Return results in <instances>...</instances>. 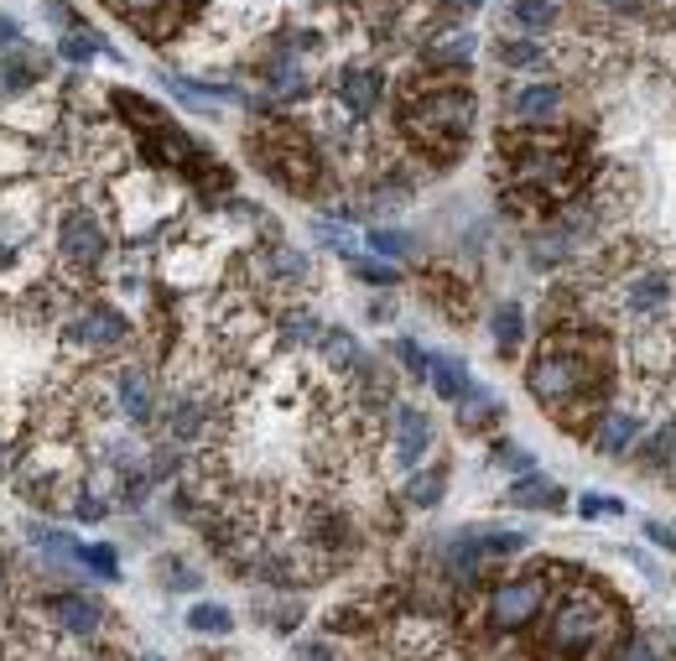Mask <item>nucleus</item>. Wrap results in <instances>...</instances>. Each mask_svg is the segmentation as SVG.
<instances>
[{
    "mask_svg": "<svg viewBox=\"0 0 676 661\" xmlns=\"http://www.w3.org/2000/svg\"><path fill=\"white\" fill-rule=\"evenodd\" d=\"M604 370H609V349L604 339H588L583 328L577 334H552V339L537 349V360L526 370V385L541 406H557V412H573L583 396H594L604 385Z\"/></svg>",
    "mask_w": 676,
    "mask_h": 661,
    "instance_id": "nucleus-1",
    "label": "nucleus"
},
{
    "mask_svg": "<svg viewBox=\"0 0 676 661\" xmlns=\"http://www.w3.org/2000/svg\"><path fill=\"white\" fill-rule=\"evenodd\" d=\"M619 630V609L594 583H573L557 604H552V620H547V651L562 661H588L598 651H609Z\"/></svg>",
    "mask_w": 676,
    "mask_h": 661,
    "instance_id": "nucleus-2",
    "label": "nucleus"
},
{
    "mask_svg": "<svg viewBox=\"0 0 676 661\" xmlns=\"http://www.w3.org/2000/svg\"><path fill=\"white\" fill-rule=\"evenodd\" d=\"M474 115L478 104L469 89H427V94H412L401 104L406 136L417 141L421 152H432V157H453L463 136L474 131Z\"/></svg>",
    "mask_w": 676,
    "mask_h": 661,
    "instance_id": "nucleus-3",
    "label": "nucleus"
},
{
    "mask_svg": "<svg viewBox=\"0 0 676 661\" xmlns=\"http://www.w3.org/2000/svg\"><path fill=\"white\" fill-rule=\"evenodd\" d=\"M256 152H260V161H266V172L281 182H292V188H307V182L318 178V157H313V146H307V136H302L297 125H271V131H260Z\"/></svg>",
    "mask_w": 676,
    "mask_h": 661,
    "instance_id": "nucleus-4",
    "label": "nucleus"
},
{
    "mask_svg": "<svg viewBox=\"0 0 676 661\" xmlns=\"http://www.w3.org/2000/svg\"><path fill=\"white\" fill-rule=\"evenodd\" d=\"M541 609H547V579H541V573L499 583L495 594H489V604H484V615H489L495 630H526Z\"/></svg>",
    "mask_w": 676,
    "mask_h": 661,
    "instance_id": "nucleus-5",
    "label": "nucleus"
},
{
    "mask_svg": "<svg viewBox=\"0 0 676 661\" xmlns=\"http://www.w3.org/2000/svg\"><path fill=\"white\" fill-rule=\"evenodd\" d=\"M676 302V277L666 266H651V271H635V277L619 287V307L630 313V318L651 323V318H666Z\"/></svg>",
    "mask_w": 676,
    "mask_h": 661,
    "instance_id": "nucleus-6",
    "label": "nucleus"
},
{
    "mask_svg": "<svg viewBox=\"0 0 676 661\" xmlns=\"http://www.w3.org/2000/svg\"><path fill=\"white\" fill-rule=\"evenodd\" d=\"M391 422H396V438H391V459L401 469H417L421 453L432 448V417L421 412L417 401H396L391 406Z\"/></svg>",
    "mask_w": 676,
    "mask_h": 661,
    "instance_id": "nucleus-7",
    "label": "nucleus"
},
{
    "mask_svg": "<svg viewBox=\"0 0 676 661\" xmlns=\"http://www.w3.org/2000/svg\"><path fill=\"white\" fill-rule=\"evenodd\" d=\"M125 334H131V323L120 318L115 307H104V302H89V307L74 313V323H68V339L83 344V349H115Z\"/></svg>",
    "mask_w": 676,
    "mask_h": 661,
    "instance_id": "nucleus-8",
    "label": "nucleus"
},
{
    "mask_svg": "<svg viewBox=\"0 0 676 661\" xmlns=\"http://www.w3.org/2000/svg\"><path fill=\"white\" fill-rule=\"evenodd\" d=\"M58 245H63V256H68L74 266H83V271L104 261V229H100V220L83 214V209H74V214L63 220Z\"/></svg>",
    "mask_w": 676,
    "mask_h": 661,
    "instance_id": "nucleus-9",
    "label": "nucleus"
},
{
    "mask_svg": "<svg viewBox=\"0 0 676 661\" xmlns=\"http://www.w3.org/2000/svg\"><path fill=\"white\" fill-rule=\"evenodd\" d=\"M645 438V412H630V406H619V412H604L594 433V448L604 459H624V453H635V442Z\"/></svg>",
    "mask_w": 676,
    "mask_h": 661,
    "instance_id": "nucleus-10",
    "label": "nucleus"
},
{
    "mask_svg": "<svg viewBox=\"0 0 676 661\" xmlns=\"http://www.w3.org/2000/svg\"><path fill=\"white\" fill-rule=\"evenodd\" d=\"M338 100H343L349 115L370 121L380 110V100H385V74H380V68H349V74L338 79Z\"/></svg>",
    "mask_w": 676,
    "mask_h": 661,
    "instance_id": "nucleus-11",
    "label": "nucleus"
},
{
    "mask_svg": "<svg viewBox=\"0 0 676 661\" xmlns=\"http://www.w3.org/2000/svg\"><path fill=\"white\" fill-rule=\"evenodd\" d=\"M42 615L58 625V630H68V636H94L104 620V609L94 600H83V594H53V600L42 604Z\"/></svg>",
    "mask_w": 676,
    "mask_h": 661,
    "instance_id": "nucleus-12",
    "label": "nucleus"
},
{
    "mask_svg": "<svg viewBox=\"0 0 676 661\" xmlns=\"http://www.w3.org/2000/svg\"><path fill=\"white\" fill-rule=\"evenodd\" d=\"M510 110H516V121H526V125L557 121L562 115V83H526Z\"/></svg>",
    "mask_w": 676,
    "mask_h": 661,
    "instance_id": "nucleus-13",
    "label": "nucleus"
},
{
    "mask_svg": "<svg viewBox=\"0 0 676 661\" xmlns=\"http://www.w3.org/2000/svg\"><path fill=\"white\" fill-rule=\"evenodd\" d=\"M110 5H115L125 21H136V26H146V32H157L161 37V32L182 16V5H188V0H110Z\"/></svg>",
    "mask_w": 676,
    "mask_h": 661,
    "instance_id": "nucleus-14",
    "label": "nucleus"
},
{
    "mask_svg": "<svg viewBox=\"0 0 676 661\" xmlns=\"http://www.w3.org/2000/svg\"><path fill=\"white\" fill-rule=\"evenodd\" d=\"M505 501L520 505V511H557V505H562V484L547 480V474H520V480L505 490Z\"/></svg>",
    "mask_w": 676,
    "mask_h": 661,
    "instance_id": "nucleus-15",
    "label": "nucleus"
},
{
    "mask_svg": "<svg viewBox=\"0 0 676 661\" xmlns=\"http://www.w3.org/2000/svg\"><path fill=\"white\" fill-rule=\"evenodd\" d=\"M115 396H120V412H125L131 422L151 417V381L140 376L136 365H125V370L115 376Z\"/></svg>",
    "mask_w": 676,
    "mask_h": 661,
    "instance_id": "nucleus-16",
    "label": "nucleus"
},
{
    "mask_svg": "<svg viewBox=\"0 0 676 661\" xmlns=\"http://www.w3.org/2000/svg\"><path fill=\"white\" fill-rule=\"evenodd\" d=\"M37 79H42V58H37V53H5V58H0V94H5V100L26 94Z\"/></svg>",
    "mask_w": 676,
    "mask_h": 661,
    "instance_id": "nucleus-17",
    "label": "nucleus"
},
{
    "mask_svg": "<svg viewBox=\"0 0 676 661\" xmlns=\"http://www.w3.org/2000/svg\"><path fill=\"white\" fill-rule=\"evenodd\" d=\"M318 349H323V360L334 365V370H349V376H354L359 360H364V355H359V344L349 339L343 328H323V334H318Z\"/></svg>",
    "mask_w": 676,
    "mask_h": 661,
    "instance_id": "nucleus-18",
    "label": "nucleus"
},
{
    "mask_svg": "<svg viewBox=\"0 0 676 661\" xmlns=\"http://www.w3.org/2000/svg\"><path fill=\"white\" fill-rule=\"evenodd\" d=\"M640 463H645L651 474L676 469V422H666V427H656V433H651V442L640 448Z\"/></svg>",
    "mask_w": 676,
    "mask_h": 661,
    "instance_id": "nucleus-19",
    "label": "nucleus"
},
{
    "mask_svg": "<svg viewBox=\"0 0 676 661\" xmlns=\"http://www.w3.org/2000/svg\"><path fill=\"white\" fill-rule=\"evenodd\" d=\"M427 376H432V391H438L442 401H463V391H469V376H463V365H458V360H442V355H432Z\"/></svg>",
    "mask_w": 676,
    "mask_h": 661,
    "instance_id": "nucleus-20",
    "label": "nucleus"
},
{
    "mask_svg": "<svg viewBox=\"0 0 676 661\" xmlns=\"http://www.w3.org/2000/svg\"><path fill=\"white\" fill-rule=\"evenodd\" d=\"M421 58L427 63H469L474 58V37H469V32H442V37H432L421 47Z\"/></svg>",
    "mask_w": 676,
    "mask_h": 661,
    "instance_id": "nucleus-21",
    "label": "nucleus"
},
{
    "mask_svg": "<svg viewBox=\"0 0 676 661\" xmlns=\"http://www.w3.org/2000/svg\"><path fill=\"white\" fill-rule=\"evenodd\" d=\"M442 484H448L442 469H412V480H406V501L417 505V511H432V505L442 501Z\"/></svg>",
    "mask_w": 676,
    "mask_h": 661,
    "instance_id": "nucleus-22",
    "label": "nucleus"
},
{
    "mask_svg": "<svg viewBox=\"0 0 676 661\" xmlns=\"http://www.w3.org/2000/svg\"><path fill=\"white\" fill-rule=\"evenodd\" d=\"M188 630H193V636H229V630H235V615H229L224 604H193V609H188Z\"/></svg>",
    "mask_w": 676,
    "mask_h": 661,
    "instance_id": "nucleus-23",
    "label": "nucleus"
},
{
    "mask_svg": "<svg viewBox=\"0 0 676 661\" xmlns=\"http://www.w3.org/2000/svg\"><path fill=\"white\" fill-rule=\"evenodd\" d=\"M364 245L375 250V261H401V256H412V250H417V240H412L406 229H370Z\"/></svg>",
    "mask_w": 676,
    "mask_h": 661,
    "instance_id": "nucleus-24",
    "label": "nucleus"
},
{
    "mask_svg": "<svg viewBox=\"0 0 676 661\" xmlns=\"http://www.w3.org/2000/svg\"><path fill=\"white\" fill-rule=\"evenodd\" d=\"M526 339V313H520V302H499V313H495V344L510 355L516 344Z\"/></svg>",
    "mask_w": 676,
    "mask_h": 661,
    "instance_id": "nucleus-25",
    "label": "nucleus"
},
{
    "mask_svg": "<svg viewBox=\"0 0 676 661\" xmlns=\"http://www.w3.org/2000/svg\"><path fill=\"white\" fill-rule=\"evenodd\" d=\"M510 11H516V21L526 32H547V26L562 16V0H516Z\"/></svg>",
    "mask_w": 676,
    "mask_h": 661,
    "instance_id": "nucleus-26",
    "label": "nucleus"
},
{
    "mask_svg": "<svg viewBox=\"0 0 676 661\" xmlns=\"http://www.w3.org/2000/svg\"><path fill=\"white\" fill-rule=\"evenodd\" d=\"M478 541V558L489 562V558H516V552H526V537L520 531H484Z\"/></svg>",
    "mask_w": 676,
    "mask_h": 661,
    "instance_id": "nucleus-27",
    "label": "nucleus"
},
{
    "mask_svg": "<svg viewBox=\"0 0 676 661\" xmlns=\"http://www.w3.org/2000/svg\"><path fill=\"white\" fill-rule=\"evenodd\" d=\"M313 235H318V240L328 245V250H338V256H349V261H354L359 235L349 229V224H328V220H318V224H313Z\"/></svg>",
    "mask_w": 676,
    "mask_h": 661,
    "instance_id": "nucleus-28",
    "label": "nucleus"
},
{
    "mask_svg": "<svg viewBox=\"0 0 676 661\" xmlns=\"http://www.w3.org/2000/svg\"><path fill=\"white\" fill-rule=\"evenodd\" d=\"M505 68H541V42H499Z\"/></svg>",
    "mask_w": 676,
    "mask_h": 661,
    "instance_id": "nucleus-29",
    "label": "nucleus"
},
{
    "mask_svg": "<svg viewBox=\"0 0 676 661\" xmlns=\"http://www.w3.org/2000/svg\"><path fill=\"white\" fill-rule=\"evenodd\" d=\"M32 541H37L42 552H53V558L79 562V541H68L63 531H53V526H32Z\"/></svg>",
    "mask_w": 676,
    "mask_h": 661,
    "instance_id": "nucleus-30",
    "label": "nucleus"
},
{
    "mask_svg": "<svg viewBox=\"0 0 676 661\" xmlns=\"http://www.w3.org/2000/svg\"><path fill=\"white\" fill-rule=\"evenodd\" d=\"M79 562L94 573V579H104V583L120 579V562H115V552H110V547H79Z\"/></svg>",
    "mask_w": 676,
    "mask_h": 661,
    "instance_id": "nucleus-31",
    "label": "nucleus"
},
{
    "mask_svg": "<svg viewBox=\"0 0 676 661\" xmlns=\"http://www.w3.org/2000/svg\"><path fill=\"white\" fill-rule=\"evenodd\" d=\"M391 355H396L412 376H427V365H432V355H427L421 344H412V339H396V344H391Z\"/></svg>",
    "mask_w": 676,
    "mask_h": 661,
    "instance_id": "nucleus-32",
    "label": "nucleus"
},
{
    "mask_svg": "<svg viewBox=\"0 0 676 661\" xmlns=\"http://www.w3.org/2000/svg\"><path fill=\"white\" fill-rule=\"evenodd\" d=\"M94 53H104V42L94 32H83V37H63V58L68 63H89Z\"/></svg>",
    "mask_w": 676,
    "mask_h": 661,
    "instance_id": "nucleus-33",
    "label": "nucleus"
},
{
    "mask_svg": "<svg viewBox=\"0 0 676 661\" xmlns=\"http://www.w3.org/2000/svg\"><path fill=\"white\" fill-rule=\"evenodd\" d=\"M318 334H323V328H318V318H313V313H302V307H297V313H286V339L318 344Z\"/></svg>",
    "mask_w": 676,
    "mask_h": 661,
    "instance_id": "nucleus-34",
    "label": "nucleus"
},
{
    "mask_svg": "<svg viewBox=\"0 0 676 661\" xmlns=\"http://www.w3.org/2000/svg\"><path fill=\"white\" fill-rule=\"evenodd\" d=\"M354 277L359 281H375V287H396L401 271H396V266H385V261H359V256H354Z\"/></svg>",
    "mask_w": 676,
    "mask_h": 661,
    "instance_id": "nucleus-35",
    "label": "nucleus"
},
{
    "mask_svg": "<svg viewBox=\"0 0 676 661\" xmlns=\"http://www.w3.org/2000/svg\"><path fill=\"white\" fill-rule=\"evenodd\" d=\"M21 167H26V152H21V141L0 136V178H16Z\"/></svg>",
    "mask_w": 676,
    "mask_h": 661,
    "instance_id": "nucleus-36",
    "label": "nucleus"
},
{
    "mask_svg": "<svg viewBox=\"0 0 676 661\" xmlns=\"http://www.w3.org/2000/svg\"><path fill=\"white\" fill-rule=\"evenodd\" d=\"M199 427H203V412L193 406V401H182L178 412H172V433H178V438H193Z\"/></svg>",
    "mask_w": 676,
    "mask_h": 661,
    "instance_id": "nucleus-37",
    "label": "nucleus"
},
{
    "mask_svg": "<svg viewBox=\"0 0 676 661\" xmlns=\"http://www.w3.org/2000/svg\"><path fill=\"white\" fill-rule=\"evenodd\" d=\"M495 463H505V469H516V474H537V463H531V453H526V448H516V442H505V448H495Z\"/></svg>",
    "mask_w": 676,
    "mask_h": 661,
    "instance_id": "nucleus-38",
    "label": "nucleus"
},
{
    "mask_svg": "<svg viewBox=\"0 0 676 661\" xmlns=\"http://www.w3.org/2000/svg\"><path fill=\"white\" fill-rule=\"evenodd\" d=\"M583 516H624V501H609V495H583L577 501Z\"/></svg>",
    "mask_w": 676,
    "mask_h": 661,
    "instance_id": "nucleus-39",
    "label": "nucleus"
},
{
    "mask_svg": "<svg viewBox=\"0 0 676 661\" xmlns=\"http://www.w3.org/2000/svg\"><path fill=\"white\" fill-rule=\"evenodd\" d=\"M167 89H172L182 104H193V110H209V89H193L188 79H167Z\"/></svg>",
    "mask_w": 676,
    "mask_h": 661,
    "instance_id": "nucleus-40",
    "label": "nucleus"
},
{
    "mask_svg": "<svg viewBox=\"0 0 676 661\" xmlns=\"http://www.w3.org/2000/svg\"><path fill=\"white\" fill-rule=\"evenodd\" d=\"M271 266H277L281 277H307V261H302L297 250H271Z\"/></svg>",
    "mask_w": 676,
    "mask_h": 661,
    "instance_id": "nucleus-41",
    "label": "nucleus"
},
{
    "mask_svg": "<svg viewBox=\"0 0 676 661\" xmlns=\"http://www.w3.org/2000/svg\"><path fill=\"white\" fill-rule=\"evenodd\" d=\"M645 537L656 541V547H666V552H676V531H672V526H661V522H645Z\"/></svg>",
    "mask_w": 676,
    "mask_h": 661,
    "instance_id": "nucleus-42",
    "label": "nucleus"
},
{
    "mask_svg": "<svg viewBox=\"0 0 676 661\" xmlns=\"http://www.w3.org/2000/svg\"><path fill=\"white\" fill-rule=\"evenodd\" d=\"M74 516H79V522H100V516H104V505L83 495V501H74Z\"/></svg>",
    "mask_w": 676,
    "mask_h": 661,
    "instance_id": "nucleus-43",
    "label": "nucleus"
},
{
    "mask_svg": "<svg viewBox=\"0 0 676 661\" xmlns=\"http://www.w3.org/2000/svg\"><path fill=\"white\" fill-rule=\"evenodd\" d=\"M302 661H338V651L328 641H318V646H302Z\"/></svg>",
    "mask_w": 676,
    "mask_h": 661,
    "instance_id": "nucleus-44",
    "label": "nucleus"
},
{
    "mask_svg": "<svg viewBox=\"0 0 676 661\" xmlns=\"http://www.w3.org/2000/svg\"><path fill=\"white\" fill-rule=\"evenodd\" d=\"M0 47H16V21L0 16Z\"/></svg>",
    "mask_w": 676,
    "mask_h": 661,
    "instance_id": "nucleus-45",
    "label": "nucleus"
},
{
    "mask_svg": "<svg viewBox=\"0 0 676 661\" xmlns=\"http://www.w3.org/2000/svg\"><path fill=\"white\" fill-rule=\"evenodd\" d=\"M458 11H478V5H484V0H453Z\"/></svg>",
    "mask_w": 676,
    "mask_h": 661,
    "instance_id": "nucleus-46",
    "label": "nucleus"
},
{
    "mask_svg": "<svg viewBox=\"0 0 676 661\" xmlns=\"http://www.w3.org/2000/svg\"><path fill=\"white\" fill-rule=\"evenodd\" d=\"M609 5H635V0H609Z\"/></svg>",
    "mask_w": 676,
    "mask_h": 661,
    "instance_id": "nucleus-47",
    "label": "nucleus"
},
{
    "mask_svg": "<svg viewBox=\"0 0 676 661\" xmlns=\"http://www.w3.org/2000/svg\"><path fill=\"white\" fill-rule=\"evenodd\" d=\"M146 661H161V657H146Z\"/></svg>",
    "mask_w": 676,
    "mask_h": 661,
    "instance_id": "nucleus-48",
    "label": "nucleus"
}]
</instances>
